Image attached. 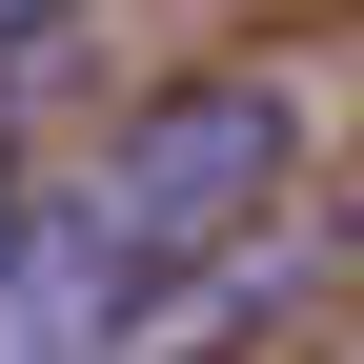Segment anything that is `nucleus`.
<instances>
[{
    "label": "nucleus",
    "instance_id": "1",
    "mask_svg": "<svg viewBox=\"0 0 364 364\" xmlns=\"http://www.w3.org/2000/svg\"><path fill=\"white\" fill-rule=\"evenodd\" d=\"M284 162H304L284 81H162V102H142V122L102 142V223H122V243L162 263V284H203L223 243H263Z\"/></svg>",
    "mask_w": 364,
    "mask_h": 364
},
{
    "label": "nucleus",
    "instance_id": "2",
    "mask_svg": "<svg viewBox=\"0 0 364 364\" xmlns=\"http://www.w3.org/2000/svg\"><path fill=\"white\" fill-rule=\"evenodd\" d=\"M162 304V263L122 243L102 223V182H81V203H41L21 243H0V364H61V344H122Z\"/></svg>",
    "mask_w": 364,
    "mask_h": 364
},
{
    "label": "nucleus",
    "instance_id": "3",
    "mask_svg": "<svg viewBox=\"0 0 364 364\" xmlns=\"http://www.w3.org/2000/svg\"><path fill=\"white\" fill-rule=\"evenodd\" d=\"M41 21H61V0H0V41H41Z\"/></svg>",
    "mask_w": 364,
    "mask_h": 364
}]
</instances>
